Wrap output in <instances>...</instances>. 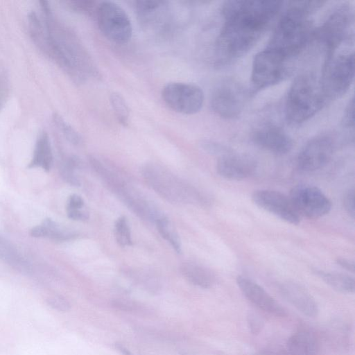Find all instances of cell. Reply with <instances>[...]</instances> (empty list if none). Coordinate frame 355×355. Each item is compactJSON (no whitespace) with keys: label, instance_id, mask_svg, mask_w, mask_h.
<instances>
[{"label":"cell","instance_id":"cell-1","mask_svg":"<svg viewBox=\"0 0 355 355\" xmlns=\"http://www.w3.org/2000/svg\"><path fill=\"white\" fill-rule=\"evenodd\" d=\"M276 0L225 1L223 24L216 41V56L227 64L246 54L260 40L282 7Z\"/></svg>","mask_w":355,"mask_h":355},{"label":"cell","instance_id":"cell-2","mask_svg":"<svg viewBox=\"0 0 355 355\" xmlns=\"http://www.w3.org/2000/svg\"><path fill=\"white\" fill-rule=\"evenodd\" d=\"M322 1H293L279 19L268 45L286 61L300 54L313 40L315 28L309 17Z\"/></svg>","mask_w":355,"mask_h":355},{"label":"cell","instance_id":"cell-3","mask_svg":"<svg viewBox=\"0 0 355 355\" xmlns=\"http://www.w3.org/2000/svg\"><path fill=\"white\" fill-rule=\"evenodd\" d=\"M320 80L312 73L295 78L286 98L285 116L292 125L302 123L315 116L327 103Z\"/></svg>","mask_w":355,"mask_h":355},{"label":"cell","instance_id":"cell-4","mask_svg":"<svg viewBox=\"0 0 355 355\" xmlns=\"http://www.w3.org/2000/svg\"><path fill=\"white\" fill-rule=\"evenodd\" d=\"M142 175L147 184L168 201L199 205L207 201L200 191L159 165H146Z\"/></svg>","mask_w":355,"mask_h":355},{"label":"cell","instance_id":"cell-5","mask_svg":"<svg viewBox=\"0 0 355 355\" xmlns=\"http://www.w3.org/2000/svg\"><path fill=\"white\" fill-rule=\"evenodd\" d=\"M353 24V9L343 4L334 9L320 26L315 28L313 40L324 46L326 59L334 55L343 44L350 40Z\"/></svg>","mask_w":355,"mask_h":355},{"label":"cell","instance_id":"cell-6","mask_svg":"<svg viewBox=\"0 0 355 355\" xmlns=\"http://www.w3.org/2000/svg\"><path fill=\"white\" fill-rule=\"evenodd\" d=\"M354 76V53L346 52L326 59L320 78L327 101L343 96L350 88Z\"/></svg>","mask_w":355,"mask_h":355},{"label":"cell","instance_id":"cell-7","mask_svg":"<svg viewBox=\"0 0 355 355\" xmlns=\"http://www.w3.org/2000/svg\"><path fill=\"white\" fill-rule=\"evenodd\" d=\"M95 12L98 26L107 40L118 44L130 41L132 25L121 6L115 2L105 1L98 5Z\"/></svg>","mask_w":355,"mask_h":355},{"label":"cell","instance_id":"cell-8","mask_svg":"<svg viewBox=\"0 0 355 355\" xmlns=\"http://www.w3.org/2000/svg\"><path fill=\"white\" fill-rule=\"evenodd\" d=\"M286 60L266 47L254 57L251 83L255 90H261L281 82L287 74Z\"/></svg>","mask_w":355,"mask_h":355},{"label":"cell","instance_id":"cell-9","mask_svg":"<svg viewBox=\"0 0 355 355\" xmlns=\"http://www.w3.org/2000/svg\"><path fill=\"white\" fill-rule=\"evenodd\" d=\"M164 102L173 111L183 114L198 112L204 103V93L197 85L189 83L172 82L162 90Z\"/></svg>","mask_w":355,"mask_h":355},{"label":"cell","instance_id":"cell-10","mask_svg":"<svg viewBox=\"0 0 355 355\" xmlns=\"http://www.w3.org/2000/svg\"><path fill=\"white\" fill-rule=\"evenodd\" d=\"M245 88L234 80H225L214 89L210 105L220 117L232 119L242 112L247 100Z\"/></svg>","mask_w":355,"mask_h":355},{"label":"cell","instance_id":"cell-11","mask_svg":"<svg viewBox=\"0 0 355 355\" xmlns=\"http://www.w3.org/2000/svg\"><path fill=\"white\" fill-rule=\"evenodd\" d=\"M289 198L300 216L311 219L327 215L332 207L330 199L320 189L311 185L293 187Z\"/></svg>","mask_w":355,"mask_h":355},{"label":"cell","instance_id":"cell-12","mask_svg":"<svg viewBox=\"0 0 355 355\" xmlns=\"http://www.w3.org/2000/svg\"><path fill=\"white\" fill-rule=\"evenodd\" d=\"M336 148L335 139L327 134L311 139L300 150L297 163L303 171L312 172L327 165Z\"/></svg>","mask_w":355,"mask_h":355},{"label":"cell","instance_id":"cell-13","mask_svg":"<svg viewBox=\"0 0 355 355\" xmlns=\"http://www.w3.org/2000/svg\"><path fill=\"white\" fill-rule=\"evenodd\" d=\"M251 198L257 207L288 223L297 225L300 223L301 216L291 199L281 192L259 189L252 193Z\"/></svg>","mask_w":355,"mask_h":355},{"label":"cell","instance_id":"cell-14","mask_svg":"<svg viewBox=\"0 0 355 355\" xmlns=\"http://www.w3.org/2000/svg\"><path fill=\"white\" fill-rule=\"evenodd\" d=\"M251 139L258 147L276 155L286 154L293 145L284 129L273 123H265L254 128Z\"/></svg>","mask_w":355,"mask_h":355},{"label":"cell","instance_id":"cell-15","mask_svg":"<svg viewBox=\"0 0 355 355\" xmlns=\"http://www.w3.org/2000/svg\"><path fill=\"white\" fill-rule=\"evenodd\" d=\"M236 282L243 295L255 306L275 316H285L284 309L257 283L243 275H238Z\"/></svg>","mask_w":355,"mask_h":355},{"label":"cell","instance_id":"cell-16","mask_svg":"<svg viewBox=\"0 0 355 355\" xmlns=\"http://www.w3.org/2000/svg\"><path fill=\"white\" fill-rule=\"evenodd\" d=\"M256 167V162L250 156L236 153L232 150L218 157L216 164L218 173L231 180H241L250 177Z\"/></svg>","mask_w":355,"mask_h":355},{"label":"cell","instance_id":"cell-17","mask_svg":"<svg viewBox=\"0 0 355 355\" xmlns=\"http://www.w3.org/2000/svg\"><path fill=\"white\" fill-rule=\"evenodd\" d=\"M279 291L286 300L302 314L314 318L319 309L315 298L301 284L286 281L279 285Z\"/></svg>","mask_w":355,"mask_h":355},{"label":"cell","instance_id":"cell-18","mask_svg":"<svg viewBox=\"0 0 355 355\" xmlns=\"http://www.w3.org/2000/svg\"><path fill=\"white\" fill-rule=\"evenodd\" d=\"M286 348L291 355H317L318 341L310 329L300 327L288 338Z\"/></svg>","mask_w":355,"mask_h":355},{"label":"cell","instance_id":"cell-19","mask_svg":"<svg viewBox=\"0 0 355 355\" xmlns=\"http://www.w3.org/2000/svg\"><path fill=\"white\" fill-rule=\"evenodd\" d=\"M180 270L189 283L200 288H209L216 283L215 275L209 269L198 263H182Z\"/></svg>","mask_w":355,"mask_h":355},{"label":"cell","instance_id":"cell-20","mask_svg":"<svg viewBox=\"0 0 355 355\" xmlns=\"http://www.w3.org/2000/svg\"><path fill=\"white\" fill-rule=\"evenodd\" d=\"M28 26L29 35L35 46L46 56H49L50 40L43 19L40 18L35 11H31L28 15Z\"/></svg>","mask_w":355,"mask_h":355},{"label":"cell","instance_id":"cell-21","mask_svg":"<svg viewBox=\"0 0 355 355\" xmlns=\"http://www.w3.org/2000/svg\"><path fill=\"white\" fill-rule=\"evenodd\" d=\"M53 162V155L48 134L42 131L38 136L30 168L42 167L49 171Z\"/></svg>","mask_w":355,"mask_h":355},{"label":"cell","instance_id":"cell-22","mask_svg":"<svg viewBox=\"0 0 355 355\" xmlns=\"http://www.w3.org/2000/svg\"><path fill=\"white\" fill-rule=\"evenodd\" d=\"M314 273L335 291L342 293H354V278L347 274L314 269Z\"/></svg>","mask_w":355,"mask_h":355},{"label":"cell","instance_id":"cell-23","mask_svg":"<svg viewBox=\"0 0 355 355\" xmlns=\"http://www.w3.org/2000/svg\"><path fill=\"white\" fill-rule=\"evenodd\" d=\"M155 224L162 237L170 243L177 253H181L182 245L180 239L173 227L171 225L168 218L163 216L156 221Z\"/></svg>","mask_w":355,"mask_h":355},{"label":"cell","instance_id":"cell-24","mask_svg":"<svg viewBox=\"0 0 355 355\" xmlns=\"http://www.w3.org/2000/svg\"><path fill=\"white\" fill-rule=\"evenodd\" d=\"M111 106L119 123L125 127L129 123L130 110L125 98L118 92H112L110 96Z\"/></svg>","mask_w":355,"mask_h":355},{"label":"cell","instance_id":"cell-25","mask_svg":"<svg viewBox=\"0 0 355 355\" xmlns=\"http://www.w3.org/2000/svg\"><path fill=\"white\" fill-rule=\"evenodd\" d=\"M47 230V237L55 241H67L73 238L76 234L62 227L50 218L44 220L42 224Z\"/></svg>","mask_w":355,"mask_h":355},{"label":"cell","instance_id":"cell-26","mask_svg":"<svg viewBox=\"0 0 355 355\" xmlns=\"http://www.w3.org/2000/svg\"><path fill=\"white\" fill-rule=\"evenodd\" d=\"M0 259H2L16 268L28 270V267L17 252L5 239L0 236Z\"/></svg>","mask_w":355,"mask_h":355},{"label":"cell","instance_id":"cell-27","mask_svg":"<svg viewBox=\"0 0 355 355\" xmlns=\"http://www.w3.org/2000/svg\"><path fill=\"white\" fill-rule=\"evenodd\" d=\"M114 235L119 245L122 247L130 246L132 244L130 228L125 216H121L114 224Z\"/></svg>","mask_w":355,"mask_h":355},{"label":"cell","instance_id":"cell-28","mask_svg":"<svg viewBox=\"0 0 355 355\" xmlns=\"http://www.w3.org/2000/svg\"><path fill=\"white\" fill-rule=\"evenodd\" d=\"M53 119L55 125L62 132L67 140L73 145L80 144V136L60 115L54 114Z\"/></svg>","mask_w":355,"mask_h":355},{"label":"cell","instance_id":"cell-29","mask_svg":"<svg viewBox=\"0 0 355 355\" xmlns=\"http://www.w3.org/2000/svg\"><path fill=\"white\" fill-rule=\"evenodd\" d=\"M10 94V83L6 69L0 65V111L3 108Z\"/></svg>","mask_w":355,"mask_h":355},{"label":"cell","instance_id":"cell-30","mask_svg":"<svg viewBox=\"0 0 355 355\" xmlns=\"http://www.w3.org/2000/svg\"><path fill=\"white\" fill-rule=\"evenodd\" d=\"M75 171L76 169L66 161L60 168V174L63 180L68 184L78 187L80 185V182Z\"/></svg>","mask_w":355,"mask_h":355},{"label":"cell","instance_id":"cell-31","mask_svg":"<svg viewBox=\"0 0 355 355\" xmlns=\"http://www.w3.org/2000/svg\"><path fill=\"white\" fill-rule=\"evenodd\" d=\"M201 146L206 152L217 156L218 158L232 150L223 145L209 141H202Z\"/></svg>","mask_w":355,"mask_h":355},{"label":"cell","instance_id":"cell-32","mask_svg":"<svg viewBox=\"0 0 355 355\" xmlns=\"http://www.w3.org/2000/svg\"><path fill=\"white\" fill-rule=\"evenodd\" d=\"M354 100L352 98L347 103L343 114V124L346 128H354Z\"/></svg>","mask_w":355,"mask_h":355},{"label":"cell","instance_id":"cell-33","mask_svg":"<svg viewBox=\"0 0 355 355\" xmlns=\"http://www.w3.org/2000/svg\"><path fill=\"white\" fill-rule=\"evenodd\" d=\"M47 302L53 309L59 311H67L70 309L69 302L61 296L50 297Z\"/></svg>","mask_w":355,"mask_h":355},{"label":"cell","instance_id":"cell-34","mask_svg":"<svg viewBox=\"0 0 355 355\" xmlns=\"http://www.w3.org/2000/svg\"><path fill=\"white\" fill-rule=\"evenodd\" d=\"M343 207L348 215L354 218L355 208H354V189H349L344 195L343 197Z\"/></svg>","mask_w":355,"mask_h":355},{"label":"cell","instance_id":"cell-35","mask_svg":"<svg viewBox=\"0 0 355 355\" xmlns=\"http://www.w3.org/2000/svg\"><path fill=\"white\" fill-rule=\"evenodd\" d=\"M247 322L250 332L253 334H259L263 327L261 319L254 313H248Z\"/></svg>","mask_w":355,"mask_h":355},{"label":"cell","instance_id":"cell-36","mask_svg":"<svg viewBox=\"0 0 355 355\" xmlns=\"http://www.w3.org/2000/svg\"><path fill=\"white\" fill-rule=\"evenodd\" d=\"M112 305L115 309L125 311L138 310L139 309V305H137L136 303L122 299H116L112 300Z\"/></svg>","mask_w":355,"mask_h":355},{"label":"cell","instance_id":"cell-37","mask_svg":"<svg viewBox=\"0 0 355 355\" xmlns=\"http://www.w3.org/2000/svg\"><path fill=\"white\" fill-rule=\"evenodd\" d=\"M84 200L78 194H72L68 199L67 209H82L84 207Z\"/></svg>","mask_w":355,"mask_h":355},{"label":"cell","instance_id":"cell-38","mask_svg":"<svg viewBox=\"0 0 355 355\" xmlns=\"http://www.w3.org/2000/svg\"><path fill=\"white\" fill-rule=\"evenodd\" d=\"M67 216L75 220H87L89 218L88 211L84 209H67Z\"/></svg>","mask_w":355,"mask_h":355},{"label":"cell","instance_id":"cell-39","mask_svg":"<svg viewBox=\"0 0 355 355\" xmlns=\"http://www.w3.org/2000/svg\"><path fill=\"white\" fill-rule=\"evenodd\" d=\"M336 263L345 270L351 272H354V262L353 260L344 257H338L336 259Z\"/></svg>","mask_w":355,"mask_h":355},{"label":"cell","instance_id":"cell-40","mask_svg":"<svg viewBox=\"0 0 355 355\" xmlns=\"http://www.w3.org/2000/svg\"><path fill=\"white\" fill-rule=\"evenodd\" d=\"M30 234L36 238L47 237V230L43 225H37L31 230Z\"/></svg>","mask_w":355,"mask_h":355},{"label":"cell","instance_id":"cell-41","mask_svg":"<svg viewBox=\"0 0 355 355\" xmlns=\"http://www.w3.org/2000/svg\"><path fill=\"white\" fill-rule=\"evenodd\" d=\"M115 347L123 354V355H134L128 349L121 343H116Z\"/></svg>","mask_w":355,"mask_h":355},{"label":"cell","instance_id":"cell-42","mask_svg":"<svg viewBox=\"0 0 355 355\" xmlns=\"http://www.w3.org/2000/svg\"><path fill=\"white\" fill-rule=\"evenodd\" d=\"M254 355H277V354L272 353V352H260Z\"/></svg>","mask_w":355,"mask_h":355}]
</instances>
